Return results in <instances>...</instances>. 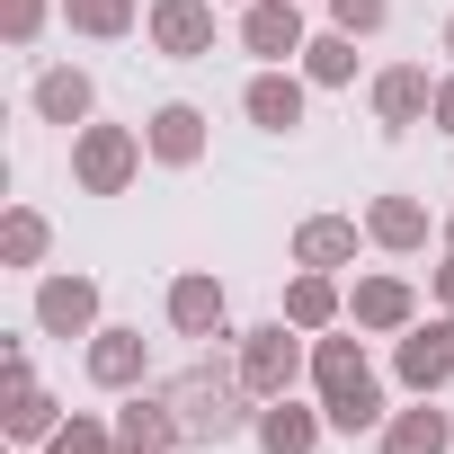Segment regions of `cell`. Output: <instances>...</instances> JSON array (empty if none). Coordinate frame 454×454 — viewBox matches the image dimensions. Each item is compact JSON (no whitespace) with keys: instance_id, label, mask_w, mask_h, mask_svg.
<instances>
[{"instance_id":"10","label":"cell","mask_w":454,"mask_h":454,"mask_svg":"<svg viewBox=\"0 0 454 454\" xmlns=\"http://www.w3.org/2000/svg\"><path fill=\"white\" fill-rule=\"evenodd\" d=\"M365 107H374V134H419L427 107H436V72L427 63H383L365 81Z\"/></svg>"},{"instance_id":"2","label":"cell","mask_w":454,"mask_h":454,"mask_svg":"<svg viewBox=\"0 0 454 454\" xmlns=\"http://www.w3.org/2000/svg\"><path fill=\"white\" fill-rule=\"evenodd\" d=\"M232 365H241V383H250L259 401L303 392V383H312V330H294L286 312H268V321H250V330L232 339Z\"/></svg>"},{"instance_id":"5","label":"cell","mask_w":454,"mask_h":454,"mask_svg":"<svg viewBox=\"0 0 454 454\" xmlns=\"http://www.w3.org/2000/svg\"><path fill=\"white\" fill-rule=\"evenodd\" d=\"M27 321H36V339H63V348H72V339H90V330L107 321V294H98V277H81V268H45Z\"/></svg>"},{"instance_id":"21","label":"cell","mask_w":454,"mask_h":454,"mask_svg":"<svg viewBox=\"0 0 454 454\" xmlns=\"http://www.w3.org/2000/svg\"><path fill=\"white\" fill-rule=\"evenodd\" d=\"M374 445L383 454H454V419L436 410V392H410V410H392L374 427Z\"/></svg>"},{"instance_id":"12","label":"cell","mask_w":454,"mask_h":454,"mask_svg":"<svg viewBox=\"0 0 454 454\" xmlns=\"http://www.w3.org/2000/svg\"><path fill=\"white\" fill-rule=\"evenodd\" d=\"M348 321H356L365 339H401V330L419 321V286H410L401 268H365V277L348 286Z\"/></svg>"},{"instance_id":"25","label":"cell","mask_w":454,"mask_h":454,"mask_svg":"<svg viewBox=\"0 0 454 454\" xmlns=\"http://www.w3.org/2000/svg\"><path fill=\"white\" fill-rule=\"evenodd\" d=\"M303 81H312V90H356V36H348V27H312Z\"/></svg>"},{"instance_id":"14","label":"cell","mask_w":454,"mask_h":454,"mask_svg":"<svg viewBox=\"0 0 454 454\" xmlns=\"http://www.w3.org/2000/svg\"><path fill=\"white\" fill-rule=\"evenodd\" d=\"M356 250H374V241H365V214H303L294 241H286L294 268H330V277H348Z\"/></svg>"},{"instance_id":"17","label":"cell","mask_w":454,"mask_h":454,"mask_svg":"<svg viewBox=\"0 0 454 454\" xmlns=\"http://www.w3.org/2000/svg\"><path fill=\"white\" fill-rule=\"evenodd\" d=\"M321 436H330V410L321 401H303V392L259 401V427H250L259 454H321Z\"/></svg>"},{"instance_id":"8","label":"cell","mask_w":454,"mask_h":454,"mask_svg":"<svg viewBox=\"0 0 454 454\" xmlns=\"http://www.w3.org/2000/svg\"><path fill=\"white\" fill-rule=\"evenodd\" d=\"M436 232H445V214H427V196H410V187H383L365 205V241L383 259H419V250H436Z\"/></svg>"},{"instance_id":"32","label":"cell","mask_w":454,"mask_h":454,"mask_svg":"<svg viewBox=\"0 0 454 454\" xmlns=\"http://www.w3.org/2000/svg\"><path fill=\"white\" fill-rule=\"evenodd\" d=\"M427 303H436V312H454V250L427 268Z\"/></svg>"},{"instance_id":"11","label":"cell","mask_w":454,"mask_h":454,"mask_svg":"<svg viewBox=\"0 0 454 454\" xmlns=\"http://www.w3.org/2000/svg\"><path fill=\"white\" fill-rule=\"evenodd\" d=\"M223 10V0H152V10H143V36H152V54L160 63H205L214 54V19Z\"/></svg>"},{"instance_id":"29","label":"cell","mask_w":454,"mask_h":454,"mask_svg":"<svg viewBox=\"0 0 454 454\" xmlns=\"http://www.w3.org/2000/svg\"><path fill=\"white\" fill-rule=\"evenodd\" d=\"M330 27H348V36L365 45V36L392 27V0H330Z\"/></svg>"},{"instance_id":"9","label":"cell","mask_w":454,"mask_h":454,"mask_svg":"<svg viewBox=\"0 0 454 454\" xmlns=\"http://www.w3.org/2000/svg\"><path fill=\"white\" fill-rule=\"evenodd\" d=\"M241 116H250L259 134H294V125L312 116V81H303V63H259V72L241 81Z\"/></svg>"},{"instance_id":"1","label":"cell","mask_w":454,"mask_h":454,"mask_svg":"<svg viewBox=\"0 0 454 454\" xmlns=\"http://www.w3.org/2000/svg\"><path fill=\"white\" fill-rule=\"evenodd\" d=\"M169 410H178V427H187V445H241L250 427H259V392L241 383V365L232 356H196V365H178L169 383Z\"/></svg>"},{"instance_id":"34","label":"cell","mask_w":454,"mask_h":454,"mask_svg":"<svg viewBox=\"0 0 454 454\" xmlns=\"http://www.w3.org/2000/svg\"><path fill=\"white\" fill-rule=\"evenodd\" d=\"M436 250H454V214H445V232H436Z\"/></svg>"},{"instance_id":"3","label":"cell","mask_w":454,"mask_h":454,"mask_svg":"<svg viewBox=\"0 0 454 454\" xmlns=\"http://www.w3.org/2000/svg\"><path fill=\"white\" fill-rule=\"evenodd\" d=\"M143 160H152L143 125H107V116H90V125L72 134V187H81V196H125V187L143 178Z\"/></svg>"},{"instance_id":"7","label":"cell","mask_w":454,"mask_h":454,"mask_svg":"<svg viewBox=\"0 0 454 454\" xmlns=\"http://www.w3.org/2000/svg\"><path fill=\"white\" fill-rule=\"evenodd\" d=\"M81 374H90L98 392H116V401H125V392H143V383H152V339H143V330H125V321H98V330L81 339Z\"/></svg>"},{"instance_id":"28","label":"cell","mask_w":454,"mask_h":454,"mask_svg":"<svg viewBox=\"0 0 454 454\" xmlns=\"http://www.w3.org/2000/svg\"><path fill=\"white\" fill-rule=\"evenodd\" d=\"M45 454H125V445H116V419H98V410H72V419L45 436Z\"/></svg>"},{"instance_id":"19","label":"cell","mask_w":454,"mask_h":454,"mask_svg":"<svg viewBox=\"0 0 454 454\" xmlns=\"http://www.w3.org/2000/svg\"><path fill=\"white\" fill-rule=\"evenodd\" d=\"M356 383H374V356H365V330L339 321V330L312 339V401H339V392H356Z\"/></svg>"},{"instance_id":"26","label":"cell","mask_w":454,"mask_h":454,"mask_svg":"<svg viewBox=\"0 0 454 454\" xmlns=\"http://www.w3.org/2000/svg\"><path fill=\"white\" fill-rule=\"evenodd\" d=\"M330 410V436H374L383 419H392V392H383V374L374 383H356V392H339V401H321Z\"/></svg>"},{"instance_id":"31","label":"cell","mask_w":454,"mask_h":454,"mask_svg":"<svg viewBox=\"0 0 454 454\" xmlns=\"http://www.w3.org/2000/svg\"><path fill=\"white\" fill-rule=\"evenodd\" d=\"M427 134H454V72H436V107H427Z\"/></svg>"},{"instance_id":"22","label":"cell","mask_w":454,"mask_h":454,"mask_svg":"<svg viewBox=\"0 0 454 454\" xmlns=\"http://www.w3.org/2000/svg\"><path fill=\"white\" fill-rule=\"evenodd\" d=\"M72 410L45 392V383H19V392H0V427H10V445H45Z\"/></svg>"},{"instance_id":"6","label":"cell","mask_w":454,"mask_h":454,"mask_svg":"<svg viewBox=\"0 0 454 454\" xmlns=\"http://www.w3.org/2000/svg\"><path fill=\"white\" fill-rule=\"evenodd\" d=\"M392 383L401 392H445L454 383V312H419L392 339Z\"/></svg>"},{"instance_id":"18","label":"cell","mask_w":454,"mask_h":454,"mask_svg":"<svg viewBox=\"0 0 454 454\" xmlns=\"http://www.w3.org/2000/svg\"><path fill=\"white\" fill-rule=\"evenodd\" d=\"M27 107H36V125H63V134H81V125L98 116V81H90L81 63H45V72L27 81Z\"/></svg>"},{"instance_id":"27","label":"cell","mask_w":454,"mask_h":454,"mask_svg":"<svg viewBox=\"0 0 454 454\" xmlns=\"http://www.w3.org/2000/svg\"><path fill=\"white\" fill-rule=\"evenodd\" d=\"M63 19V0H0V45L10 54H36V36Z\"/></svg>"},{"instance_id":"4","label":"cell","mask_w":454,"mask_h":454,"mask_svg":"<svg viewBox=\"0 0 454 454\" xmlns=\"http://www.w3.org/2000/svg\"><path fill=\"white\" fill-rule=\"evenodd\" d=\"M160 321H169V339H196V348H232L241 339L232 330V286L214 268H178L169 294H160Z\"/></svg>"},{"instance_id":"35","label":"cell","mask_w":454,"mask_h":454,"mask_svg":"<svg viewBox=\"0 0 454 454\" xmlns=\"http://www.w3.org/2000/svg\"><path fill=\"white\" fill-rule=\"evenodd\" d=\"M223 10H250V0H223Z\"/></svg>"},{"instance_id":"13","label":"cell","mask_w":454,"mask_h":454,"mask_svg":"<svg viewBox=\"0 0 454 454\" xmlns=\"http://www.w3.org/2000/svg\"><path fill=\"white\" fill-rule=\"evenodd\" d=\"M232 36H241V54H259V63H303L312 19H303V0H250V10L232 19Z\"/></svg>"},{"instance_id":"16","label":"cell","mask_w":454,"mask_h":454,"mask_svg":"<svg viewBox=\"0 0 454 454\" xmlns=\"http://www.w3.org/2000/svg\"><path fill=\"white\" fill-rule=\"evenodd\" d=\"M116 445L125 454H187V427H178V410H169L160 383H143V392L116 401Z\"/></svg>"},{"instance_id":"20","label":"cell","mask_w":454,"mask_h":454,"mask_svg":"<svg viewBox=\"0 0 454 454\" xmlns=\"http://www.w3.org/2000/svg\"><path fill=\"white\" fill-rule=\"evenodd\" d=\"M277 312H286L294 330H312V339H321V330H339V321H348V286H339L330 268H294V277H286V294H277Z\"/></svg>"},{"instance_id":"33","label":"cell","mask_w":454,"mask_h":454,"mask_svg":"<svg viewBox=\"0 0 454 454\" xmlns=\"http://www.w3.org/2000/svg\"><path fill=\"white\" fill-rule=\"evenodd\" d=\"M436 45H445V63H454V10H445V36H436Z\"/></svg>"},{"instance_id":"24","label":"cell","mask_w":454,"mask_h":454,"mask_svg":"<svg viewBox=\"0 0 454 454\" xmlns=\"http://www.w3.org/2000/svg\"><path fill=\"white\" fill-rule=\"evenodd\" d=\"M143 10H152V0H63V27L90 36V45H116V36L143 27Z\"/></svg>"},{"instance_id":"15","label":"cell","mask_w":454,"mask_h":454,"mask_svg":"<svg viewBox=\"0 0 454 454\" xmlns=\"http://www.w3.org/2000/svg\"><path fill=\"white\" fill-rule=\"evenodd\" d=\"M143 143H152V169H196L205 143H214V125H205L196 98H160V107L143 116Z\"/></svg>"},{"instance_id":"30","label":"cell","mask_w":454,"mask_h":454,"mask_svg":"<svg viewBox=\"0 0 454 454\" xmlns=\"http://www.w3.org/2000/svg\"><path fill=\"white\" fill-rule=\"evenodd\" d=\"M19 383H36V356L10 339V348H0V392H19Z\"/></svg>"},{"instance_id":"23","label":"cell","mask_w":454,"mask_h":454,"mask_svg":"<svg viewBox=\"0 0 454 454\" xmlns=\"http://www.w3.org/2000/svg\"><path fill=\"white\" fill-rule=\"evenodd\" d=\"M45 259H54V223H45L36 205H10V214H0V268L36 277Z\"/></svg>"}]
</instances>
